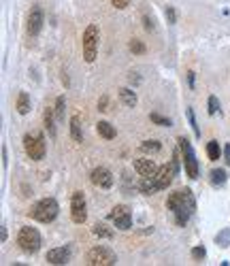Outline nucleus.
Returning <instances> with one entry per match:
<instances>
[{
    "label": "nucleus",
    "instance_id": "39",
    "mask_svg": "<svg viewBox=\"0 0 230 266\" xmlns=\"http://www.w3.org/2000/svg\"><path fill=\"white\" fill-rule=\"evenodd\" d=\"M188 81H190V85H192V88H194V73H188Z\"/></svg>",
    "mask_w": 230,
    "mask_h": 266
},
{
    "label": "nucleus",
    "instance_id": "28",
    "mask_svg": "<svg viewBox=\"0 0 230 266\" xmlns=\"http://www.w3.org/2000/svg\"><path fill=\"white\" fill-rule=\"evenodd\" d=\"M130 49L135 51V53H138V56H141V53H145V45H143L141 41H137V39H132V43H130Z\"/></svg>",
    "mask_w": 230,
    "mask_h": 266
},
{
    "label": "nucleus",
    "instance_id": "36",
    "mask_svg": "<svg viewBox=\"0 0 230 266\" xmlns=\"http://www.w3.org/2000/svg\"><path fill=\"white\" fill-rule=\"evenodd\" d=\"M7 160H9V158H7V147L2 145V166H4V168H7Z\"/></svg>",
    "mask_w": 230,
    "mask_h": 266
},
{
    "label": "nucleus",
    "instance_id": "12",
    "mask_svg": "<svg viewBox=\"0 0 230 266\" xmlns=\"http://www.w3.org/2000/svg\"><path fill=\"white\" fill-rule=\"evenodd\" d=\"M90 179H92V183L96 188H103V190H109L111 185H113V173H111L109 168L105 166H98L92 170V175H90Z\"/></svg>",
    "mask_w": 230,
    "mask_h": 266
},
{
    "label": "nucleus",
    "instance_id": "7",
    "mask_svg": "<svg viewBox=\"0 0 230 266\" xmlns=\"http://www.w3.org/2000/svg\"><path fill=\"white\" fill-rule=\"evenodd\" d=\"M24 149L28 153L30 160L39 162V160L45 158V136L39 134V132H32V134H26L24 136Z\"/></svg>",
    "mask_w": 230,
    "mask_h": 266
},
{
    "label": "nucleus",
    "instance_id": "3",
    "mask_svg": "<svg viewBox=\"0 0 230 266\" xmlns=\"http://www.w3.org/2000/svg\"><path fill=\"white\" fill-rule=\"evenodd\" d=\"M98 41H100V30L96 24H90L83 32V60L92 64L98 56Z\"/></svg>",
    "mask_w": 230,
    "mask_h": 266
},
{
    "label": "nucleus",
    "instance_id": "20",
    "mask_svg": "<svg viewBox=\"0 0 230 266\" xmlns=\"http://www.w3.org/2000/svg\"><path fill=\"white\" fill-rule=\"evenodd\" d=\"M71 136H73V141H77V143H81V141H83L81 124H79V117H77V115H75L73 119H71Z\"/></svg>",
    "mask_w": 230,
    "mask_h": 266
},
{
    "label": "nucleus",
    "instance_id": "14",
    "mask_svg": "<svg viewBox=\"0 0 230 266\" xmlns=\"http://www.w3.org/2000/svg\"><path fill=\"white\" fill-rule=\"evenodd\" d=\"M135 170L141 175V177H153V175H156V170H158V166H156V162H153V160L138 158V160H135Z\"/></svg>",
    "mask_w": 230,
    "mask_h": 266
},
{
    "label": "nucleus",
    "instance_id": "26",
    "mask_svg": "<svg viewBox=\"0 0 230 266\" xmlns=\"http://www.w3.org/2000/svg\"><path fill=\"white\" fill-rule=\"evenodd\" d=\"M64 109H66V100H64V96H60V98L56 100V117L58 119L64 117Z\"/></svg>",
    "mask_w": 230,
    "mask_h": 266
},
{
    "label": "nucleus",
    "instance_id": "6",
    "mask_svg": "<svg viewBox=\"0 0 230 266\" xmlns=\"http://www.w3.org/2000/svg\"><path fill=\"white\" fill-rule=\"evenodd\" d=\"M85 264L90 266H115L117 264V255L111 251L105 245H98V247H92L85 255Z\"/></svg>",
    "mask_w": 230,
    "mask_h": 266
},
{
    "label": "nucleus",
    "instance_id": "4",
    "mask_svg": "<svg viewBox=\"0 0 230 266\" xmlns=\"http://www.w3.org/2000/svg\"><path fill=\"white\" fill-rule=\"evenodd\" d=\"M177 143H179L181 153H184V166H185V173H188V177H190V179H199L200 168H199V160H196L194 149H192V143H190L185 136H179Z\"/></svg>",
    "mask_w": 230,
    "mask_h": 266
},
{
    "label": "nucleus",
    "instance_id": "34",
    "mask_svg": "<svg viewBox=\"0 0 230 266\" xmlns=\"http://www.w3.org/2000/svg\"><path fill=\"white\" fill-rule=\"evenodd\" d=\"M224 158H226V164L230 166V145L224 147Z\"/></svg>",
    "mask_w": 230,
    "mask_h": 266
},
{
    "label": "nucleus",
    "instance_id": "24",
    "mask_svg": "<svg viewBox=\"0 0 230 266\" xmlns=\"http://www.w3.org/2000/svg\"><path fill=\"white\" fill-rule=\"evenodd\" d=\"M160 147H162V145H160L158 141H143L141 143V151L143 153H158Z\"/></svg>",
    "mask_w": 230,
    "mask_h": 266
},
{
    "label": "nucleus",
    "instance_id": "16",
    "mask_svg": "<svg viewBox=\"0 0 230 266\" xmlns=\"http://www.w3.org/2000/svg\"><path fill=\"white\" fill-rule=\"evenodd\" d=\"M120 98H122V103H124L126 106H137V103H138L137 94L132 92L130 88H120Z\"/></svg>",
    "mask_w": 230,
    "mask_h": 266
},
{
    "label": "nucleus",
    "instance_id": "18",
    "mask_svg": "<svg viewBox=\"0 0 230 266\" xmlns=\"http://www.w3.org/2000/svg\"><path fill=\"white\" fill-rule=\"evenodd\" d=\"M17 113L19 115H28L30 113V98L26 92H19L17 96Z\"/></svg>",
    "mask_w": 230,
    "mask_h": 266
},
{
    "label": "nucleus",
    "instance_id": "9",
    "mask_svg": "<svg viewBox=\"0 0 230 266\" xmlns=\"http://www.w3.org/2000/svg\"><path fill=\"white\" fill-rule=\"evenodd\" d=\"M177 173H179V164L170 162V164H164V166H160V168L156 170V175H153V179H156V183H158L160 190H167L169 185L173 183V179L177 177Z\"/></svg>",
    "mask_w": 230,
    "mask_h": 266
},
{
    "label": "nucleus",
    "instance_id": "8",
    "mask_svg": "<svg viewBox=\"0 0 230 266\" xmlns=\"http://www.w3.org/2000/svg\"><path fill=\"white\" fill-rule=\"evenodd\" d=\"M109 222H113L115 228H120V230H130V226H132V211L128 209L126 205H117L109 213Z\"/></svg>",
    "mask_w": 230,
    "mask_h": 266
},
{
    "label": "nucleus",
    "instance_id": "31",
    "mask_svg": "<svg viewBox=\"0 0 230 266\" xmlns=\"http://www.w3.org/2000/svg\"><path fill=\"white\" fill-rule=\"evenodd\" d=\"M111 4H113L115 9H126V7H130V0H111Z\"/></svg>",
    "mask_w": 230,
    "mask_h": 266
},
{
    "label": "nucleus",
    "instance_id": "22",
    "mask_svg": "<svg viewBox=\"0 0 230 266\" xmlns=\"http://www.w3.org/2000/svg\"><path fill=\"white\" fill-rule=\"evenodd\" d=\"M207 156H209V160H220V156H222V149H220V143L217 141H209L207 143Z\"/></svg>",
    "mask_w": 230,
    "mask_h": 266
},
{
    "label": "nucleus",
    "instance_id": "23",
    "mask_svg": "<svg viewBox=\"0 0 230 266\" xmlns=\"http://www.w3.org/2000/svg\"><path fill=\"white\" fill-rule=\"evenodd\" d=\"M211 183L213 185H224L226 183V170H222V168L211 170Z\"/></svg>",
    "mask_w": 230,
    "mask_h": 266
},
{
    "label": "nucleus",
    "instance_id": "5",
    "mask_svg": "<svg viewBox=\"0 0 230 266\" xmlns=\"http://www.w3.org/2000/svg\"><path fill=\"white\" fill-rule=\"evenodd\" d=\"M41 234L36 228H30V226H24L17 234V245L24 253H36L41 249Z\"/></svg>",
    "mask_w": 230,
    "mask_h": 266
},
{
    "label": "nucleus",
    "instance_id": "2",
    "mask_svg": "<svg viewBox=\"0 0 230 266\" xmlns=\"http://www.w3.org/2000/svg\"><path fill=\"white\" fill-rule=\"evenodd\" d=\"M60 213V205L56 198H43L30 209V217L41 223H51Z\"/></svg>",
    "mask_w": 230,
    "mask_h": 266
},
{
    "label": "nucleus",
    "instance_id": "37",
    "mask_svg": "<svg viewBox=\"0 0 230 266\" xmlns=\"http://www.w3.org/2000/svg\"><path fill=\"white\" fill-rule=\"evenodd\" d=\"M0 241H7V228H4V223H2V230H0Z\"/></svg>",
    "mask_w": 230,
    "mask_h": 266
},
{
    "label": "nucleus",
    "instance_id": "11",
    "mask_svg": "<svg viewBox=\"0 0 230 266\" xmlns=\"http://www.w3.org/2000/svg\"><path fill=\"white\" fill-rule=\"evenodd\" d=\"M45 24V15H43V9L41 7H32L30 13H28V24H26V30H28L30 36H36Z\"/></svg>",
    "mask_w": 230,
    "mask_h": 266
},
{
    "label": "nucleus",
    "instance_id": "30",
    "mask_svg": "<svg viewBox=\"0 0 230 266\" xmlns=\"http://www.w3.org/2000/svg\"><path fill=\"white\" fill-rule=\"evenodd\" d=\"M217 243L228 245V243H230V230H224L222 234H217Z\"/></svg>",
    "mask_w": 230,
    "mask_h": 266
},
{
    "label": "nucleus",
    "instance_id": "33",
    "mask_svg": "<svg viewBox=\"0 0 230 266\" xmlns=\"http://www.w3.org/2000/svg\"><path fill=\"white\" fill-rule=\"evenodd\" d=\"M192 255L194 258H205V247H194L192 249Z\"/></svg>",
    "mask_w": 230,
    "mask_h": 266
},
{
    "label": "nucleus",
    "instance_id": "1",
    "mask_svg": "<svg viewBox=\"0 0 230 266\" xmlns=\"http://www.w3.org/2000/svg\"><path fill=\"white\" fill-rule=\"evenodd\" d=\"M167 207L173 211L177 226H185V223L190 222V217L196 213V200L188 188L173 192L167 200Z\"/></svg>",
    "mask_w": 230,
    "mask_h": 266
},
{
    "label": "nucleus",
    "instance_id": "17",
    "mask_svg": "<svg viewBox=\"0 0 230 266\" xmlns=\"http://www.w3.org/2000/svg\"><path fill=\"white\" fill-rule=\"evenodd\" d=\"M98 134L103 136V138H107V141H111V138H115V128L109 124V121H98Z\"/></svg>",
    "mask_w": 230,
    "mask_h": 266
},
{
    "label": "nucleus",
    "instance_id": "10",
    "mask_svg": "<svg viewBox=\"0 0 230 266\" xmlns=\"http://www.w3.org/2000/svg\"><path fill=\"white\" fill-rule=\"evenodd\" d=\"M71 217L75 223H83L88 220V202H85L81 192H75L71 198Z\"/></svg>",
    "mask_w": 230,
    "mask_h": 266
},
{
    "label": "nucleus",
    "instance_id": "32",
    "mask_svg": "<svg viewBox=\"0 0 230 266\" xmlns=\"http://www.w3.org/2000/svg\"><path fill=\"white\" fill-rule=\"evenodd\" d=\"M164 13H167V17H169V24H175V9L173 7H167V11H164Z\"/></svg>",
    "mask_w": 230,
    "mask_h": 266
},
{
    "label": "nucleus",
    "instance_id": "15",
    "mask_svg": "<svg viewBox=\"0 0 230 266\" xmlns=\"http://www.w3.org/2000/svg\"><path fill=\"white\" fill-rule=\"evenodd\" d=\"M138 190L143 192V194H153V192H158V183H156V179L153 177H141V183H138Z\"/></svg>",
    "mask_w": 230,
    "mask_h": 266
},
{
    "label": "nucleus",
    "instance_id": "25",
    "mask_svg": "<svg viewBox=\"0 0 230 266\" xmlns=\"http://www.w3.org/2000/svg\"><path fill=\"white\" fill-rule=\"evenodd\" d=\"M185 115H188V121H190L192 130H194V136H200V128H199V124H196V117H194V111H192V109H188V111H185Z\"/></svg>",
    "mask_w": 230,
    "mask_h": 266
},
{
    "label": "nucleus",
    "instance_id": "35",
    "mask_svg": "<svg viewBox=\"0 0 230 266\" xmlns=\"http://www.w3.org/2000/svg\"><path fill=\"white\" fill-rule=\"evenodd\" d=\"M105 106H107V96H103V98H100V103H98V111H107Z\"/></svg>",
    "mask_w": 230,
    "mask_h": 266
},
{
    "label": "nucleus",
    "instance_id": "19",
    "mask_svg": "<svg viewBox=\"0 0 230 266\" xmlns=\"http://www.w3.org/2000/svg\"><path fill=\"white\" fill-rule=\"evenodd\" d=\"M92 232H94V236H98V238H111L113 236V230H111L107 223H94Z\"/></svg>",
    "mask_w": 230,
    "mask_h": 266
},
{
    "label": "nucleus",
    "instance_id": "38",
    "mask_svg": "<svg viewBox=\"0 0 230 266\" xmlns=\"http://www.w3.org/2000/svg\"><path fill=\"white\" fill-rule=\"evenodd\" d=\"M143 21H145V30H153V26H152V19L143 17Z\"/></svg>",
    "mask_w": 230,
    "mask_h": 266
},
{
    "label": "nucleus",
    "instance_id": "27",
    "mask_svg": "<svg viewBox=\"0 0 230 266\" xmlns=\"http://www.w3.org/2000/svg\"><path fill=\"white\" fill-rule=\"evenodd\" d=\"M149 119H152L153 124H158V126H170V124H173L169 117H162V115H158V113H152V115H149Z\"/></svg>",
    "mask_w": 230,
    "mask_h": 266
},
{
    "label": "nucleus",
    "instance_id": "13",
    "mask_svg": "<svg viewBox=\"0 0 230 266\" xmlns=\"http://www.w3.org/2000/svg\"><path fill=\"white\" fill-rule=\"evenodd\" d=\"M47 262L49 264H68L71 262V247H56V249H49L47 251Z\"/></svg>",
    "mask_w": 230,
    "mask_h": 266
},
{
    "label": "nucleus",
    "instance_id": "21",
    "mask_svg": "<svg viewBox=\"0 0 230 266\" xmlns=\"http://www.w3.org/2000/svg\"><path fill=\"white\" fill-rule=\"evenodd\" d=\"M53 115H56V111L47 109L45 115H43V119H45V128H47V132H49V136L56 138V124H53Z\"/></svg>",
    "mask_w": 230,
    "mask_h": 266
},
{
    "label": "nucleus",
    "instance_id": "29",
    "mask_svg": "<svg viewBox=\"0 0 230 266\" xmlns=\"http://www.w3.org/2000/svg\"><path fill=\"white\" fill-rule=\"evenodd\" d=\"M217 109H220V103H217L215 96H209V115H215Z\"/></svg>",
    "mask_w": 230,
    "mask_h": 266
}]
</instances>
